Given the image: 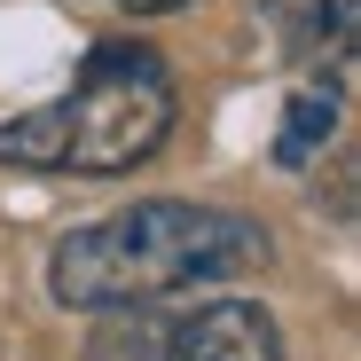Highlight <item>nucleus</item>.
<instances>
[{
  "mask_svg": "<svg viewBox=\"0 0 361 361\" xmlns=\"http://www.w3.org/2000/svg\"><path fill=\"white\" fill-rule=\"evenodd\" d=\"M87 361H283V330L252 298H212V307H118L94 322Z\"/></svg>",
  "mask_w": 361,
  "mask_h": 361,
  "instance_id": "3",
  "label": "nucleus"
},
{
  "mask_svg": "<svg viewBox=\"0 0 361 361\" xmlns=\"http://www.w3.org/2000/svg\"><path fill=\"white\" fill-rule=\"evenodd\" d=\"M275 24H283V47L298 63H330L345 71L353 63V39H361V0H275Z\"/></svg>",
  "mask_w": 361,
  "mask_h": 361,
  "instance_id": "4",
  "label": "nucleus"
},
{
  "mask_svg": "<svg viewBox=\"0 0 361 361\" xmlns=\"http://www.w3.org/2000/svg\"><path fill=\"white\" fill-rule=\"evenodd\" d=\"M173 134V71L142 39H102L71 94L0 126V157L24 173H134Z\"/></svg>",
  "mask_w": 361,
  "mask_h": 361,
  "instance_id": "2",
  "label": "nucleus"
},
{
  "mask_svg": "<svg viewBox=\"0 0 361 361\" xmlns=\"http://www.w3.org/2000/svg\"><path fill=\"white\" fill-rule=\"evenodd\" d=\"M110 8H134V16H173V8H189V0H110Z\"/></svg>",
  "mask_w": 361,
  "mask_h": 361,
  "instance_id": "6",
  "label": "nucleus"
},
{
  "mask_svg": "<svg viewBox=\"0 0 361 361\" xmlns=\"http://www.w3.org/2000/svg\"><path fill=\"white\" fill-rule=\"evenodd\" d=\"M330 126H338V94H330V87L290 94V110H283V134H275V165H307V157L330 142Z\"/></svg>",
  "mask_w": 361,
  "mask_h": 361,
  "instance_id": "5",
  "label": "nucleus"
},
{
  "mask_svg": "<svg viewBox=\"0 0 361 361\" xmlns=\"http://www.w3.org/2000/svg\"><path fill=\"white\" fill-rule=\"evenodd\" d=\"M267 259V228L228 212V204H180V197H149L126 212L79 220L47 259V290L79 314H118V307H149V298L197 290V283H228L252 275Z\"/></svg>",
  "mask_w": 361,
  "mask_h": 361,
  "instance_id": "1",
  "label": "nucleus"
}]
</instances>
